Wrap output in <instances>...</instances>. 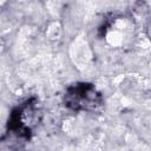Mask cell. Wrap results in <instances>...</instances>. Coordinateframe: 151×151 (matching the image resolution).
Returning <instances> with one entry per match:
<instances>
[{
	"label": "cell",
	"instance_id": "6da1fadb",
	"mask_svg": "<svg viewBox=\"0 0 151 151\" xmlns=\"http://www.w3.org/2000/svg\"><path fill=\"white\" fill-rule=\"evenodd\" d=\"M65 103L77 111H96L103 104V98L91 84H77L65 94Z\"/></svg>",
	"mask_w": 151,
	"mask_h": 151
}]
</instances>
